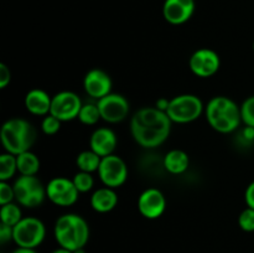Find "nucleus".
I'll return each instance as SVG.
<instances>
[{
  "label": "nucleus",
  "mask_w": 254,
  "mask_h": 253,
  "mask_svg": "<svg viewBox=\"0 0 254 253\" xmlns=\"http://www.w3.org/2000/svg\"><path fill=\"white\" fill-rule=\"evenodd\" d=\"M163 165L166 171H169L173 175L185 173L190 165V158L188 154L181 149H173L168 151L164 156Z\"/></svg>",
  "instance_id": "nucleus-19"
},
{
  "label": "nucleus",
  "mask_w": 254,
  "mask_h": 253,
  "mask_svg": "<svg viewBox=\"0 0 254 253\" xmlns=\"http://www.w3.org/2000/svg\"><path fill=\"white\" fill-rule=\"evenodd\" d=\"M74 186L77 188V190L79 191V193L88 192L93 189L94 186V179L92 176L91 173H86V171H78L76 175L72 179Z\"/></svg>",
  "instance_id": "nucleus-25"
},
{
  "label": "nucleus",
  "mask_w": 254,
  "mask_h": 253,
  "mask_svg": "<svg viewBox=\"0 0 254 253\" xmlns=\"http://www.w3.org/2000/svg\"><path fill=\"white\" fill-rule=\"evenodd\" d=\"M17 173L16 155L7 151L0 155V181H9Z\"/></svg>",
  "instance_id": "nucleus-23"
},
{
  "label": "nucleus",
  "mask_w": 254,
  "mask_h": 253,
  "mask_svg": "<svg viewBox=\"0 0 254 253\" xmlns=\"http://www.w3.org/2000/svg\"><path fill=\"white\" fill-rule=\"evenodd\" d=\"M9 241H12V227L1 223L0 225V242L5 245Z\"/></svg>",
  "instance_id": "nucleus-31"
},
{
  "label": "nucleus",
  "mask_w": 254,
  "mask_h": 253,
  "mask_svg": "<svg viewBox=\"0 0 254 253\" xmlns=\"http://www.w3.org/2000/svg\"><path fill=\"white\" fill-rule=\"evenodd\" d=\"M52 97L46 91L40 88H34L29 91L25 96V108L34 116H47L51 109Z\"/></svg>",
  "instance_id": "nucleus-17"
},
{
  "label": "nucleus",
  "mask_w": 254,
  "mask_h": 253,
  "mask_svg": "<svg viewBox=\"0 0 254 253\" xmlns=\"http://www.w3.org/2000/svg\"><path fill=\"white\" fill-rule=\"evenodd\" d=\"M15 200L14 186L7 181H0V205H6Z\"/></svg>",
  "instance_id": "nucleus-29"
},
{
  "label": "nucleus",
  "mask_w": 254,
  "mask_h": 253,
  "mask_svg": "<svg viewBox=\"0 0 254 253\" xmlns=\"http://www.w3.org/2000/svg\"><path fill=\"white\" fill-rule=\"evenodd\" d=\"M166 208V198L159 189H146L138 198V210L143 217L148 220H156Z\"/></svg>",
  "instance_id": "nucleus-13"
},
{
  "label": "nucleus",
  "mask_w": 254,
  "mask_h": 253,
  "mask_svg": "<svg viewBox=\"0 0 254 253\" xmlns=\"http://www.w3.org/2000/svg\"><path fill=\"white\" fill-rule=\"evenodd\" d=\"M101 117L107 123H119L127 119L129 114V102L124 96L119 93H109L103 98L97 101Z\"/></svg>",
  "instance_id": "nucleus-11"
},
{
  "label": "nucleus",
  "mask_w": 254,
  "mask_h": 253,
  "mask_svg": "<svg viewBox=\"0 0 254 253\" xmlns=\"http://www.w3.org/2000/svg\"><path fill=\"white\" fill-rule=\"evenodd\" d=\"M171 124L168 114L156 107H144L136 111L130 121L133 139L145 149H154L166 141L171 133Z\"/></svg>",
  "instance_id": "nucleus-1"
},
{
  "label": "nucleus",
  "mask_w": 254,
  "mask_h": 253,
  "mask_svg": "<svg viewBox=\"0 0 254 253\" xmlns=\"http://www.w3.org/2000/svg\"><path fill=\"white\" fill-rule=\"evenodd\" d=\"M253 51H254V42H253Z\"/></svg>",
  "instance_id": "nucleus-38"
},
{
  "label": "nucleus",
  "mask_w": 254,
  "mask_h": 253,
  "mask_svg": "<svg viewBox=\"0 0 254 253\" xmlns=\"http://www.w3.org/2000/svg\"><path fill=\"white\" fill-rule=\"evenodd\" d=\"M205 114L211 128L222 134L237 130L242 123L241 106L225 96H217L210 99L205 107Z\"/></svg>",
  "instance_id": "nucleus-2"
},
{
  "label": "nucleus",
  "mask_w": 254,
  "mask_h": 253,
  "mask_svg": "<svg viewBox=\"0 0 254 253\" xmlns=\"http://www.w3.org/2000/svg\"><path fill=\"white\" fill-rule=\"evenodd\" d=\"M52 253H73V252H72V251H69V250H67V248L60 247V248H57V250H55Z\"/></svg>",
  "instance_id": "nucleus-36"
},
{
  "label": "nucleus",
  "mask_w": 254,
  "mask_h": 253,
  "mask_svg": "<svg viewBox=\"0 0 254 253\" xmlns=\"http://www.w3.org/2000/svg\"><path fill=\"white\" fill-rule=\"evenodd\" d=\"M241 136H242L243 140H246L247 143H252V141H254V128L253 126H246L245 128L242 129V131H241Z\"/></svg>",
  "instance_id": "nucleus-33"
},
{
  "label": "nucleus",
  "mask_w": 254,
  "mask_h": 253,
  "mask_svg": "<svg viewBox=\"0 0 254 253\" xmlns=\"http://www.w3.org/2000/svg\"><path fill=\"white\" fill-rule=\"evenodd\" d=\"M11 81V71L5 63H0V88H5Z\"/></svg>",
  "instance_id": "nucleus-30"
},
{
  "label": "nucleus",
  "mask_w": 254,
  "mask_h": 253,
  "mask_svg": "<svg viewBox=\"0 0 254 253\" xmlns=\"http://www.w3.org/2000/svg\"><path fill=\"white\" fill-rule=\"evenodd\" d=\"M241 117L245 126L254 128V96L248 97L241 104Z\"/></svg>",
  "instance_id": "nucleus-26"
},
{
  "label": "nucleus",
  "mask_w": 254,
  "mask_h": 253,
  "mask_svg": "<svg viewBox=\"0 0 254 253\" xmlns=\"http://www.w3.org/2000/svg\"><path fill=\"white\" fill-rule=\"evenodd\" d=\"M45 236L46 227L44 222L36 217H22V220L12 227V241L17 247L35 250L44 242Z\"/></svg>",
  "instance_id": "nucleus-7"
},
{
  "label": "nucleus",
  "mask_w": 254,
  "mask_h": 253,
  "mask_svg": "<svg viewBox=\"0 0 254 253\" xmlns=\"http://www.w3.org/2000/svg\"><path fill=\"white\" fill-rule=\"evenodd\" d=\"M46 195L55 205L68 207L77 202L79 191L74 186L73 181L64 176H59L49 181L46 185Z\"/></svg>",
  "instance_id": "nucleus-10"
},
{
  "label": "nucleus",
  "mask_w": 254,
  "mask_h": 253,
  "mask_svg": "<svg viewBox=\"0 0 254 253\" xmlns=\"http://www.w3.org/2000/svg\"><path fill=\"white\" fill-rule=\"evenodd\" d=\"M62 122L54 117L52 114H47L41 122V130L46 135H55L61 129Z\"/></svg>",
  "instance_id": "nucleus-27"
},
{
  "label": "nucleus",
  "mask_w": 254,
  "mask_h": 253,
  "mask_svg": "<svg viewBox=\"0 0 254 253\" xmlns=\"http://www.w3.org/2000/svg\"><path fill=\"white\" fill-rule=\"evenodd\" d=\"M238 225L246 232H254V208L248 207L238 216Z\"/></svg>",
  "instance_id": "nucleus-28"
},
{
  "label": "nucleus",
  "mask_w": 254,
  "mask_h": 253,
  "mask_svg": "<svg viewBox=\"0 0 254 253\" xmlns=\"http://www.w3.org/2000/svg\"><path fill=\"white\" fill-rule=\"evenodd\" d=\"M118 203V195L111 188H99L91 196V206L96 212L107 213L114 210Z\"/></svg>",
  "instance_id": "nucleus-18"
},
{
  "label": "nucleus",
  "mask_w": 254,
  "mask_h": 253,
  "mask_svg": "<svg viewBox=\"0 0 254 253\" xmlns=\"http://www.w3.org/2000/svg\"><path fill=\"white\" fill-rule=\"evenodd\" d=\"M77 119H79V122L84 124V126H94V124L98 123L99 119H102V117L97 103L83 104Z\"/></svg>",
  "instance_id": "nucleus-24"
},
{
  "label": "nucleus",
  "mask_w": 254,
  "mask_h": 253,
  "mask_svg": "<svg viewBox=\"0 0 254 253\" xmlns=\"http://www.w3.org/2000/svg\"><path fill=\"white\" fill-rule=\"evenodd\" d=\"M195 7V0H165L163 16L169 24L183 25L192 17Z\"/></svg>",
  "instance_id": "nucleus-15"
},
{
  "label": "nucleus",
  "mask_w": 254,
  "mask_h": 253,
  "mask_svg": "<svg viewBox=\"0 0 254 253\" xmlns=\"http://www.w3.org/2000/svg\"><path fill=\"white\" fill-rule=\"evenodd\" d=\"M17 173L25 176H35L40 170V159L39 156L31 150L24 151V153L16 155Z\"/></svg>",
  "instance_id": "nucleus-20"
},
{
  "label": "nucleus",
  "mask_w": 254,
  "mask_h": 253,
  "mask_svg": "<svg viewBox=\"0 0 254 253\" xmlns=\"http://www.w3.org/2000/svg\"><path fill=\"white\" fill-rule=\"evenodd\" d=\"M189 67L195 76L201 78L212 77L221 67L220 55L211 49H198L191 55Z\"/></svg>",
  "instance_id": "nucleus-12"
},
{
  "label": "nucleus",
  "mask_w": 254,
  "mask_h": 253,
  "mask_svg": "<svg viewBox=\"0 0 254 253\" xmlns=\"http://www.w3.org/2000/svg\"><path fill=\"white\" fill-rule=\"evenodd\" d=\"M15 191V200L19 205L27 208H35L44 202L46 195V186L36 175H20L12 184Z\"/></svg>",
  "instance_id": "nucleus-6"
},
{
  "label": "nucleus",
  "mask_w": 254,
  "mask_h": 253,
  "mask_svg": "<svg viewBox=\"0 0 254 253\" xmlns=\"http://www.w3.org/2000/svg\"><path fill=\"white\" fill-rule=\"evenodd\" d=\"M73 253H86V251H84V248H79V250L74 251Z\"/></svg>",
  "instance_id": "nucleus-37"
},
{
  "label": "nucleus",
  "mask_w": 254,
  "mask_h": 253,
  "mask_svg": "<svg viewBox=\"0 0 254 253\" xmlns=\"http://www.w3.org/2000/svg\"><path fill=\"white\" fill-rule=\"evenodd\" d=\"M102 158L93 150H83L77 155L76 165L79 171H86V173H94L98 171L99 165H101Z\"/></svg>",
  "instance_id": "nucleus-21"
},
{
  "label": "nucleus",
  "mask_w": 254,
  "mask_h": 253,
  "mask_svg": "<svg viewBox=\"0 0 254 253\" xmlns=\"http://www.w3.org/2000/svg\"><path fill=\"white\" fill-rule=\"evenodd\" d=\"M82 99L72 91H62L52 97L50 114L56 117L61 122H69L78 118L81 111Z\"/></svg>",
  "instance_id": "nucleus-9"
},
{
  "label": "nucleus",
  "mask_w": 254,
  "mask_h": 253,
  "mask_svg": "<svg viewBox=\"0 0 254 253\" xmlns=\"http://www.w3.org/2000/svg\"><path fill=\"white\" fill-rule=\"evenodd\" d=\"M112 87H113V82H112L111 76L103 69L93 68L87 72L84 76V91L89 97L97 101L112 93Z\"/></svg>",
  "instance_id": "nucleus-14"
},
{
  "label": "nucleus",
  "mask_w": 254,
  "mask_h": 253,
  "mask_svg": "<svg viewBox=\"0 0 254 253\" xmlns=\"http://www.w3.org/2000/svg\"><path fill=\"white\" fill-rule=\"evenodd\" d=\"M97 173L104 186L117 189L121 188L128 179V166L121 156L112 154L102 158Z\"/></svg>",
  "instance_id": "nucleus-8"
},
{
  "label": "nucleus",
  "mask_w": 254,
  "mask_h": 253,
  "mask_svg": "<svg viewBox=\"0 0 254 253\" xmlns=\"http://www.w3.org/2000/svg\"><path fill=\"white\" fill-rule=\"evenodd\" d=\"M245 200L248 207L254 208V181H252V183L247 186V189H246Z\"/></svg>",
  "instance_id": "nucleus-32"
},
{
  "label": "nucleus",
  "mask_w": 254,
  "mask_h": 253,
  "mask_svg": "<svg viewBox=\"0 0 254 253\" xmlns=\"http://www.w3.org/2000/svg\"><path fill=\"white\" fill-rule=\"evenodd\" d=\"M21 220L22 211L19 203L10 202L1 206V208H0V221H1V223H5V225L14 227Z\"/></svg>",
  "instance_id": "nucleus-22"
},
{
  "label": "nucleus",
  "mask_w": 254,
  "mask_h": 253,
  "mask_svg": "<svg viewBox=\"0 0 254 253\" xmlns=\"http://www.w3.org/2000/svg\"><path fill=\"white\" fill-rule=\"evenodd\" d=\"M169 104H170V99L159 98L158 101H156L155 107L159 109V111L165 112V113H166V111H168V108H169Z\"/></svg>",
  "instance_id": "nucleus-34"
},
{
  "label": "nucleus",
  "mask_w": 254,
  "mask_h": 253,
  "mask_svg": "<svg viewBox=\"0 0 254 253\" xmlns=\"http://www.w3.org/2000/svg\"><path fill=\"white\" fill-rule=\"evenodd\" d=\"M54 235L60 247L74 251L84 248L89 240V226L77 213H64L56 220Z\"/></svg>",
  "instance_id": "nucleus-3"
},
{
  "label": "nucleus",
  "mask_w": 254,
  "mask_h": 253,
  "mask_svg": "<svg viewBox=\"0 0 254 253\" xmlns=\"http://www.w3.org/2000/svg\"><path fill=\"white\" fill-rule=\"evenodd\" d=\"M36 138V129L30 122L22 118L9 119L2 124L0 131V139L5 151L14 155L30 150Z\"/></svg>",
  "instance_id": "nucleus-4"
},
{
  "label": "nucleus",
  "mask_w": 254,
  "mask_h": 253,
  "mask_svg": "<svg viewBox=\"0 0 254 253\" xmlns=\"http://www.w3.org/2000/svg\"><path fill=\"white\" fill-rule=\"evenodd\" d=\"M11 253H37L35 250H31V248H22V247H19L16 248L15 251H12Z\"/></svg>",
  "instance_id": "nucleus-35"
},
{
  "label": "nucleus",
  "mask_w": 254,
  "mask_h": 253,
  "mask_svg": "<svg viewBox=\"0 0 254 253\" xmlns=\"http://www.w3.org/2000/svg\"><path fill=\"white\" fill-rule=\"evenodd\" d=\"M205 112L202 101L195 94H180L170 99V104L166 111L173 123L186 124L195 122Z\"/></svg>",
  "instance_id": "nucleus-5"
},
{
  "label": "nucleus",
  "mask_w": 254,
  "mask_h": 253,
  "mask_svg": "<svg viewBox=\"0 0 254 253\" xmlns=\"http://www.w3.org/2000/svg\"><path fill=\"white\" fill-rule=\"evenodd\" d=\"M117 143L118 140H117L116 133L111 128H106V126L97 128L89 138L91 150L98 154L101 158L112 155L116 150Z\"/></svg>",
  "instance_id": "nucleus-16"
}]
</instances>
